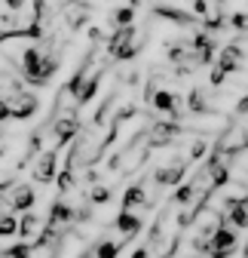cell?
<instances>
[{"instance_id":"6da1fadb","label":"cell","mask_w":248,"mask_h":258,"mask_svg":"<svg viewBox=\"0 0 248 258\" xmlns=\"http://www.w3.org/2000/svg\"><path fill=\"white\" fill-rule=\"evenodd\" d=\"M4 105L10 111V120H28V117H34L37 108H40L37 95L28 92V89H10V95H4Z\"/></svg>"},{"instance_id":"7a4b0ae2","label":"cell","mask_w":248,"mask_h":258,"mask_svg":"<svg viewBox=\"0 0 248 258\" xmlns=\"http://www.w3.org/2000/svg\"><path fill=\"white\" fill-rule=\"evenodd\" d=\"M236 252V234L227 221H221V228L205 240V258H230Z\"/></svg>"},{"instance_id":"3957f363","label":"cell","mask_w":248,"mask_h":258,"mask_svg":"<svg viewBox=\"0 0 248 258\" xmlns=\"http://www.w3.org/2000/svg\"><path fill=\"white\" fill-rule=\"evenodd\" d=\"M107 52L113 58H132L138 52V46H135V28H116L113 34H110V40H107Z\"/></svg>"},{"instance_id":"277c9868","label":"cell","mask_w":248,"mask_h":258,"mask_svg":"<svg viewBox=\"0 0 248 258\" xmlns=\"http://www.w3.org/2000/svg\"><path fill=\"white\" fill-rule=\"evenodd\" d=\"M34 203H37V190H34V184H28V181H16V187H13V197H10V209L7 212H34Z\"/></svg>"},{"instance_id":"5b68a950","label":"cell","mask_w":248,"mask_h":258,"mask_svg":"<svg viewBox=\"0 0 248 258\" xmlns=\"http://www.w3.org/2000/svg\"><path fill=\"white\" fill-rule=\"evenodd\" d=\"M147 102L157 108V111H163V114H181V99L175 92H169V89H157V86H147Z\"/></svg>"},{"instance_id":"8992f818","label":"cell","mask_w":248,"mask_h":258,"mask_svg":"<svg viewBox=\"0 0 248 258\" xmlns=\"http://www.w3.org/2000/svg\"><path fill=\"white\" fill-rule=\"evenodd\" d=\"M55 166H58V151L49 148V151H43V154L34 160V169H31V175H34L37 181H43V184H49V181L58 175Z\"/></svg>"},{"instance_id":"52a82bcc","label":"cell","mask_w":248,"mask_h":258,"mask_svg":"<svg viewBox=\"0 0 248 258\" xmlns=\"http://www.w3.org/2000/svg\"><path fill=\"white\" fill-rule=\"evenodd\" d=\"M184 172H187V163H184V160H175L172 166H163V169H157L153 172V181L157 184H181L184 181Z\"/></svg>"},{"instance_id":"ba28073f","label":"cell","mask_w":248,"mask_h":258,"mask_svg":"<svg viewBox=\"0 0 248 258\" xmlns=\"http://www.w3.org/2000/svg\"><path fill=\"white\" fill-rule=\"evenodd\" d=\"M150 197H147V187L144 181H135L126 187V194H122V212H132V206H147Z\"/></svg>"},{"instance_id":"9c48e42d","label":"cell","mask_w":248,"mask_h":258,"mask_svg":"<svg viewBox=\"0 0 248 258\" xmlns=\"http://www.w3.org/2000/svg\"><path fill=\"white\" fill-rule=\"evenodd\" d=\"M40 231H43V221H40L37 212H25V215H19V237H22V240L40 237Z\"/></svg>"},{"instance_id":"30bf717a","label":"cell","mask_w":248,"mask_h":258,"mask_svg":"<svg viewBox=\"0 0 248 258\" xmlns=\"http://www.w3.org/2000/svg\"><path fill=\"white\" fill-rule=\"evenodd\" d=\"M113 224H116V231H119L122 237H126V240H132V237L141 231V218H138L135 212H119Z\"/></svg>"},{"instance_id":"8fae6325","label":"cell","mask_w":248,"mask_h":258,"mask_svg":"<svg viewBox=\"0 0 248 258\" xmlns=\"http://www.w3.org/2000/svg\"><path fill=\"white\" fill-rule=\"evenodd\" d=\"M122 249V243H113V240H98L95 246H92V252H95V258H116Z\"/></svg>"},{"instance_id":"7c38bea8","label":"cell","mask_w":248,"mask_h":258,"mask_svg":"<svg viewBox=\"0 0 248 258\" xmlns=\"http://www.w3.org/2000/svg\"><path fill=\"white\" fill-rule=\"evenodd\" d=\"M187 108H190L193 114H208V99H205V92H202V89H193V92H190Z\"/></svg>"},{"instance_id":"4fadbf2b","label":"cell","mask_w":248,"mask_h":258,"mask_svg":"<svg viewBox=\"0 0 248 258\" xmlns=\"http://www.w3.org/2000/svg\"><path fill=\"white\" fill-rule=\"evenodd\" d=\"M31 255H34V252H31L28 243H13L7 249H0V258H31Z\"/></svg>"},{"instance_id":"5bb4252c","label":"cell","mask_w":248,"mask_h":258,"mask_svg":"<svg viewBox=\"0 0 248 258\" xmlns=\"http://www.w3.org/2000/svg\"><path fill=\"white\" fill-rule=\"evenodd\" d=\"M113 22H116V28H132L135 7H119V10H113Z\"/></svg>"},{"instance_id":"9a60e30c","label":"cell","mask_w":248,"mask_h":258,"mask_svg":"<svg viewBox=\"0 0 248 258\" xmlns=\"http://www.w3.org/2000/svg\"><path fill=\"white\" fill-rule=\"evenodd\" d=\"M110 197H113V190L101 184V187H95V190L89 194V203H95V206H101V203H110Z\"/></svg>"},{"instance_id":"2e32d148","label":"cell","mask_w":248,"mask_h":258,"mask_svg":"<svg viewBox=\"0 0 248 258\" xmlns=\"http://www.w3.org/2000/svg\"><path fill=\"white\" fill-rule=\"evenodd\" d=\"M77 181H74V172L71 169H61V175H58V190H71Z\"/></svg>"},{"instance_id":"e0dca14e","label":"cell","mask_w":248,"mask_h":258,"mask_svg":"<svg viewBox=\"0 0 248 258\" xmlns=\"http://www.w3.org/2000/svg\"><path fill=\"white\" fill-rule=\"evenodd\" d=\"M205 151H208V145H205L202 139H196V142H193V148H190V157H193V160H199Z\"/></svg>"},{"instance_id":"ac0fdd59","label":"cell","mask_w":248,"mask_h":258,"mask_svg":"<svg viewBox=\"0 0 248 258\" xmlns=\"http://www.w3.org/2000/svg\"><path fill=\"white\" fill-rule=\"evenodd\" d=\"M132 258H150V249H147V246H138V249L132 252Z\"/></svg>"},{"instance_id":"d6986e66","label":"cell","mask_w":248,"mask_h":258,"mask_svg":"<svg viewBox=\"0 0 248 258\" xmlns=\"http://www.w3.org/2000/svg\"><path fill=\"white\" fill-rule=\"evenodd\" d=\"M80 258H95V252H92V249H83V252H80Z\"/></svg>"},{"instance_id":"ffe728a7","label":"cell","mask_w":248,"mask_h":258,"mask_svg":"<svg viewBox=\"0 0 248 258\" xmlns=\"http://www.w3.org/2000/svg\"><path fill=\"white\" fill-rule=\"evenodd\" d=\"M242 206H245V209H248V194H245V197H242Z\"/></svg>"},{"instance_id":"44dd1931","label":"cell","mask_w":248,"mask_h":258,"mask_svg":"<svg viewBox=\"0 0 248 258\" xmlns=\"http://www.w3.org/2000/svg\"><path fill=\"white\" fill-rule=\"evenodd\" d=\"M0 136H4V129H0Z\"/></svg>"}]
</instances>
